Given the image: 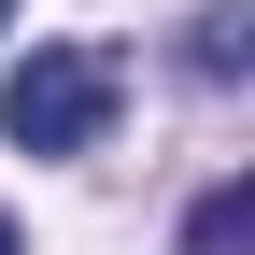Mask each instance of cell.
<instances>
[{"label": "cell", "instance_id": "277c9868", "mask_svg": "<svg viewBox=\"0 0 255 255\" xmlns=\"http://www.w3.org/2000/svg\"><path fill=\"white\" fill-rule=\"evenodd\" d=\"M0 255H14V227H0Z\"/></svg>", "mask_w": 255, "mask_h": 255}, {"label": "cell", "instance_id": "3957f363", "mask_svg": "<svg viewBox=\"0 0 255 255\" xmlns=\"http://www.w3.org/2000/svg\"><path fill=\"white\" fill-rule=\"evenodd\" d=\"M184 241L199 255H255V184H213V199L184 213Z\"/></svg>", "mask_w": 255, "mask_h": 255}, {"label": "cell", "instance_id": "6da1fadb", "mask_svg": "<svg viewBox=\"0 0 255 255\" xmlns=\"http://www.w3.org/2000/svg\"><path fill=\"white\" fill-rule=\"evenodd\" d=\"M128 100V57L114 43H28V71L0 85V142L14 156H85Z\"/></svg>", "mask_w": 255, "mask_h": 255}, {"label": "cell", "instance_id": "7a4b0ae2", "mask_svg": "<svg viewBox=\"0 0 255 255\" xmlns=\"http://www.w3.org/2000/svg\"><path fill=\"white\" fill-rule=\"evenodd\" d=\"M184 85H255V14H184Z\"/></svg>", "mask_w": 255, "mask_h": 255}, {"label": "cell", "instance_id": "5b68a950", "mask_svg": "<svg viewBox=\"0 0 255 255\" xmlns=\"http://www.w3.org/2000/svg\"><path fill=\"white\" fill-rule=\"evenodd\" d=\"M0 14H14V0H0Z\"/></svg>", "mask_w": 255, "mask_h": 255}]
</instances>
